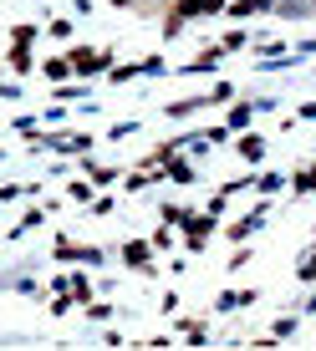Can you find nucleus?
I'll use <instances>...</instances> for the list:
<instances>
[{
	"label": "nucleus",
	"instance_id": "obj_4",
	"mask_svg": "<svg viewBox=\"0 0 316 351\" xmlns=\"http://www.w3.org/2000/svg\"><path fill=\"white\" fill-rule=\"evenodd\" d=\"M255 229H260V214H250V219H235V224H229V239H250Z\"/></svg>",
	"mask_w": 316,
	"mask_h": 351
},
{
	"label": "nucleus",
	"instance_id": "obj_16",
	"mask_svg": "<svg viewBox=\"0 0 316 351\" xmlns=\"http://www.w3.org/2000/svg\"><path fill=\"white\" fill-rule=\"evenodd\" d=\"M117 5H128V0H117Z\"/></svg>",
	"mask_w": 316,
	"mask_h": 351
},
{
	"label": "nucleus",
	"instance_id": "obj_1",
	"mask_svg": "<svg viewBox=\"0 0 316 351\" xmlns=\"http://www.w3.org/2000/svg\"><path fill=\"white\" fill-rule=\"evenodd\" d=\"M67 62L77 77H97V71H107V51H71Z\"/></svg>",
	"mask_w": 316,
	"mask_h": 351
},
{
	"label": "nucleus",
	"instance_id": "obj_15",
	"mask_svg": "<svg viewBox=\"0 0 316 351\" xmlns=\"http://www.w3.org/2000/svg\"><path fill=\"white\" fill-rule=\"evenodd\" d=\"M220 5H225V0H210V10H220Z\"/></svg>",
	"mask_w": 316,
	"mask_h": 351
},
{
	"label": "nucleus",
	"instance_id": "obj_5",
	"mask_svg": "<svg viewBox=\"0 0 316 351\" xmlns=\"http://www.w3.org/2000/svg\"><path fill=\"white\" fill-rule=\"evenodd\" d=\"M41 71H46L52 82H67V77H71V62H67V56H52V62H46Z\"/></svg>",
	"mask_w": 316,
	"mask_h": 351
},
{
	"label": "nucleus",
	"instance_id": "obj_3",
	"mask_svg": "<svg viewBox=\"0 0 316 351\" xmlns=\"http://www.w3.org/2000/svg\"><path fill=\"white\" fill-rule=\"evenodd\" d=\"M123 260L133 265V270H148V245H138V239H133V245H123Z\"/></svg>",
	"mask_w": 316,
	"mask_h": 351
},
{
	"label": "nucleus",
	"instance_id": "obj_10",
	"mask_svg": "<svg viewBox=\"0 0 316 351\" xmlns=\"http://www.w3.org/2000/svg\"><path fill=\"white\" fill-rule=\"evenodd\" d=\"M291 331H296V316H281V321L271 326V336H275V341H281V336H291Z\"/></svg>",
	"mask_w": 316,
	"mask_h": 351
},
{
	"label": "nucleus",
	"instance_id": "obj_11",
	"mask_svg": "<svg viewBox=\"0 0 316 351\" xmlns=\"http://www.w3.org/2000/svg\"><path fill=\"white\" fill-rule=\"evenodd\" d=\"M296 193H316V168H306V173L296 178Z\"/></svg>",
	"mask_w": 316,
	"mask_h": 351
},
{
	"label": "nucleus",
	"instance_id": "obj_14",
	"mask_svg": "<svg viewBox=\"0 0 316 351\" xmlns=\"http://www.w3.org/2000/svg\"><path fill=\"white\" fill-rule=\"evenodd\" d=\"M0 97H16V87H0Z\"/></svg>",
	"mask_w": 316,
	"mask_h": 351
},
{
	"label": "nucleus",
	"instance_id": "obj_9",
	"mask_svg": "<svg viewBox=\"0 0 316 351\" xmlns=\"http://www.w3.org/2000/svg\"><path fill=\"white\" fill-rule=\"evenodd\" d=\"M255 189H260V193H275V189H281V173H260V178H255Z\"/></svg>",
	"mask_w": 316,
	"mask_h": 351
},
{
	"label": "nucleus",
	"instance_id": "obj_13",
	"mask_svg": "<svg viewBox=\"0 0 316 351\" xmlns=\"http://www.w3.org/2000/svg\"><path fill=\"white\" fill-rule=\"evenodd\" d=\"M5 199H16V189H0V204H5Z\"/></svg>",
	"mask_w": 316,
	"mask_h": 351
},
{
	"label": "nucleus",
	"instance_id": "obj_7",
	"mask_svg": "<svg viewBox=\"0 0 316 351\" xmlns=\"http://www.w3.org/2000/svg\"><path fill=\"white\" fill-rule=\"evenodd\" d=\"M296 275H301V280H316V250H306V260L296 265Z\"/></svg>",
	"mask_w": 316,
	"mask_h": 351
},
{
	"label": "nucleus",
	"instance_id": "obj_8",
	"mask_svg": "<svg viewBox=\"0 0 316 351\" xmlns=\"http://www.w3.org/2000/svg\"><path fill=\"white\" fill-rule=\"evenodd\" d=\"M71 295H77V300H82V306H87V300H92V285H87V280H82V275H71Z\"/></svg>",
	"mask_w": 316,
	"mask_h": 351
},
{
	"label": "nucleus",
	"instance_id": "obj_6",
	"mask_svg": "<svg viewBox=\"0 0 316 351\" xmlns=\"http://www.w3.org/2000/svg\"><path fill=\"white\" fill-rule=\"evenodd\" d=\"M199 10H210V0H179L174 16H179V21H189V16H199Z\"/></svg>",
	"mask_w": 316,
	"mask_h": 351
},
{
	"label": "nucleus",
	"instance_id": "obj_12",
	"mask_svg": "<svg viewBox=\"0 0 316 351\" xmlns=\"http://www.w3.org/2000/svg\"><path fill=\"white\" fill-rule=\"evenodd\" d=\"M250 112H255L250 102H245V107H235V112H229V128H245V123H250Z\"/></svg>",
	"mask_w": 316,
	"mask_h": 351
},
{
	"label": "nucleus",
	"instance_id": "obj_2",
	"mask_svg": "<svg viewBox=\"0 0 316 351\" xmlns=\"http://www.w3.org/2000/svg\"><path fill=\"white\" fill-rule=\"evenodd\" d=\"M235 148H240V158H245V163H260V153H265V138H255V132H245V138H240Z\"/></svg>",
	"mask_w": 316,
	"mask_h": 351
}]
</instances>
